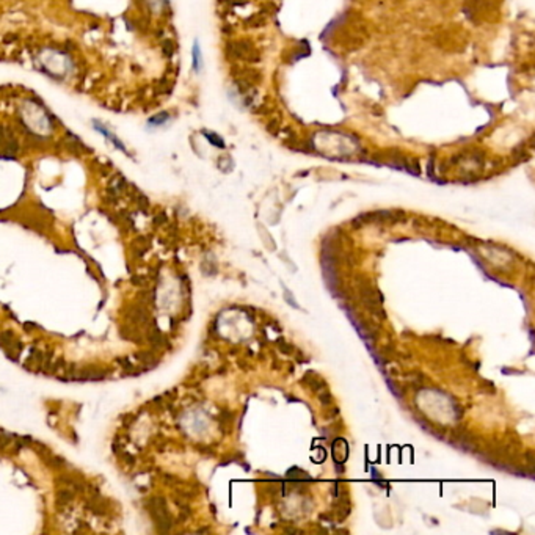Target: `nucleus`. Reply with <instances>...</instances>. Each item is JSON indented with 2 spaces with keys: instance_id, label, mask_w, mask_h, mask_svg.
<instances>
[{
  "instance_id": "nucleus-1",
  "label": "nucleus",
  "mask_w": 535,
  "mask_h": 535,
  "mask_svg": "<svg viewBox=\"0 0 535 535\" xmlns=\"http://www.w3.org/2000/svg\"><path fill=\"white\" fill-rule=\"evenodd\" d=\"M226 57L229 60H245L248 63H256L261 60V55L250 41H231L226 46Z\"/></svg>"
},
{
  "instance_id": "nucleus-2",
  "label": "nucleus",
  "mask_w": 535,
  "mask_h": 535,
  "mask_svg": "<svg viewBox=\"0 0 535 535\" xmlns=\"http://www.w3.org/2000/svg\"><path fill=\"white\" fill-rule=\"evenodd\" d=\"M93 126H94V129L96 131H98L99 134H102L105 138H107V140H109V142H112L113 143V146L116 148V149H120V151H123V153H126V148H124V145L120 142V138H118L116 135H113L109 129H107V127L101 123V121H93Z\"/></svg>"
},
{
  "instance_id": "nucleus-3",
  "label": "nucleus",
  "mask_w": 535,
  "mask_h": 535,
  "mask_svg": "<svg viewBox=\"0 0 535 535\" xmlns=\"http://www.w3.org/2000/svg\"><path fill=\"white\" fill-rule=\"evenodd\" d=\"M234 77H240V79L251 82L253 85H258L262 80V74L254 68H240V69H235Z\"/></svg>"
},
{
  "instance_id": "nucleus-4",
  "label": "nucleus",
  "mask_w": 535,
  "mask_h": 535,
  "mask_svg": "<svg viewBox=\"0 0 535 535\" xmlns=\"http://www.w3.org/2000/svg\"><path fill=\"white\" fill-rule=\"evenodd\" d=\"M265 22V13H254L253 16H250L247 20H245V25L248 28H258L261 25H264Z\"/></svg>"
},
{
  "instance_id": "nucleus-5",
  "label": "nucleus",
  "mask_w": 535,
  "mask_h": 535,
  "mask_svg": "<svg viewBox=\"0 0 535 535\" xmlns=\"http://www.w3.org/2000/svg\"><path fill=\"white\" fill-rule=\"evenodd\" d=\"M168 120H170V115H168L167 112H164V113H159V115H154L153 118H149L148 124H149V126H153V127H157V126H162V124H165Z\"/></svg>"
},
{
  "instance_id": "nucleus-6",
  "label": "nucleus",
  "mask_w": 535,
  "mask_h": 535,
  "mask_svg": "<svg viewBox=\"0 0 535 535\" xmlns=\"http://www.w3.org/2000/svg\"><path fill=\"white\" fill-rule=\"evenodd\" d=\"M267 126H269L267 129H269V132H270L272 135H276L278 132H280V129H283V127H281V120H280L278 116H273L272 121L267 124Z\"/></svg>"
},
{
  "instance_id": "nucleus-7",
  "label": "nucleus",
  "mask_w": 535,
  "mask_h": 535,
  "mask_svg": "<svg viewBox=\"0 0 535 535\" xmlns=\"http://www.w3.org/2000/svg\"><path fill=\"white\" fill-rule=\"evenodd\" d=\"M204 135L209 138V142L212 143V145H215V146H218V148H223L224 146V143H223V140H221V138L217 135V134H212V132H207V131H204Z\"/></svg>"
},
{
  "instance_id": "nucleus-8",
  "label": "nucleus",
  "mask_w": 535,
  "mask_h": 535,
  "mask_svg": "<svg viewBox=\"0 0 535 535\" xmlns=\"http://www.w3.org/2000/svg\"><path fill=\"white\" fill-rule=\"evenodd\" d=\"M193 68H195V71H199V68H201V57H199L198 44H195V47H193Z\"/></svg>"
},
{
  "instance_id": "nucleus-9",
  "label": "nucleus",
  "mask_w": 535,
  "mask_h": 535,
  "mask_svg": "<svg viewBox=\"0 0 535 535\" xmlns=\"http://www.w3.org/2000/svg\"><path fill=\"white\" fill-rule=\"evenodd\" d=\"M429 176L433 178V157H430L429 160Z\"/></svg>"
}]
</instances>
